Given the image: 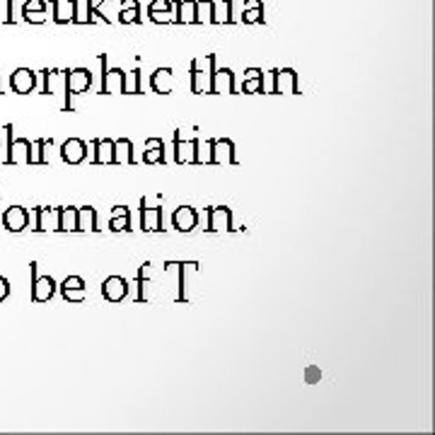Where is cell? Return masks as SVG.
<instances>
[{
    "label": "cell",
    "mask_w": 435,
    "mask_h": 435,
    "mask_svg": "<svg viewBox=\"0 0 435 435\" xmlns=\"http://www.w3.org/2000/svg\"><path fill=\"white\" fill-rule=\"evenodd\" d=\"M8 133V153H5V163L8 165H29V153H32V143L27 138H15L12 124L5 126Z\"/></svg>",
    "instance_id": "1"
},
{
    "label": "cell",
    "mask_w": 435,
    "mask_h": 435,
    "mask_svg": "<svg viewBox=\"0 0 435 435\" xmlns=\"http://www.w3.org/2000/svg\"><path fill=\"white\" fill-rule=\"evenodd\" d=\"M211 63V82H208V95H220V92H228L234 95V75L230 68H216V58L208 56Z\"/></svg>",
    "instance_id": "2"
},
{
    "label": "cell",
    "mask_w": 435,
    "mask_h": 435,
    "mask_svg": "<svg viewBox=\"0 0 435 435\" xmlns=\"http://www.w3.org/2000/svg\"><path fill=\"white\" fill-rule=\"evenodd\" d=\"M90 85H92V73L87 71V68H77V71H73L71 75L66 77V107H63V109L73 111L71 97L87 92L90 90Z\"/></svg>",
    "instance_id": "3"
},
{
    "label": "cell",
    "mask_w": 435,
    "mask_h": 435,
    "mask_svg": "<svg viewBox=\"0 0 435 435\" xmlns=\"http://www.w3.org/2000/svg\"><path fill=\"white\" fill-rule=\"evenodd\" d=\"M102 66H104V73H102V95H126V73L121 68H111L107 71V58L102 56Z\"/></svg>",
    "instance_id": "4"
},
{
    "label": "cell",
    "mask_w": 435,
    "mask_h": 435,
    "mask_svg": "<svg viewBox=\"0 0 435 435\" xmlns=\"http://www.w3.org/2000/svg\"><path fill=\"white\" fill-rule=\"evenodd\" d=\"M208 150H211V165H237V155H234V143L230 138H216L208 140Z\"/></svg>",
    "instance_id": "5"
},
{
    "label": "cell",
    "mask_w": 435,
    "mask_h": 435,
    "mask_svg": "<svg viewBox=\"0 0 435 435\" xmlns=\"http://www.w3.org/2000/svg\"><path fill=\"white\" fill-rule=\"evenodd\" d=\"M37 261L29 263V271H32V300L34 302H46L53 297V293H56V283H53L51 276H44L39 278L37 273Z\"/></svg>",
    "instance_id": "6"
},
{
    "label": "cell",
    "mask_w": 435,
    "mask_h": 435,
    "mask_svg": "<svg viewBox=\"0 0 435 435\" xmlns=\"http://www.w3.org/2000/svg\"><path fill=\"white\" fill-rule=\"evenodd\" d=\"M273 73V95H281V92H288V95H300V87H297V73L286 68V71H271Z\"/></svg>",
    "instance_id": "7"
},
{
    "label": "cell",
    "mask_w": 435,
    "mask_h": 435,
    "mask_svg": "<svg viewBox=\"0 0 435 435\" xmlns=\"http://www.w3.org/2000/svg\"><path fill=\"white\" fill-rule=\"evenodd\" d=\"M201 140L192 138V140H182L179 131L174 133V160L179 165H196V148Z\"/></svg>",
    "instance_id": "8"
},
{
    "label": "cell",
    "mask_w": 435,
    "mask_h": 435,
    "mask_svg": "<svg viewBox=\"0 0 435 435\" xmlns=\"http://www.w3.org/2000/svg\"><path fill=\"white\" fill-rule=\"evenodd\" d=\"M206 216H208V225H206L208 232H220V230L230 232V230H234L232 228V211H230V208H225V206L208 208Z\"/></svg>",
    "instance_id": "9"
},
{
    "label": "cell",
    "mask_w": 435,
    "mask_h": 435,
    "mask_svg": "<svg viewBox=\"0 0 435 435\" xmlns=\"http://www.w3.org/2000/svg\"><path fill=\"white\" fill-rule=\"evenodd\" d=\"M102 295L109 302H121L129 295V281L124 276H109L102 283Z\"/></svg>",
    "instance_id": "10"
},
{
    "label": "cell",
    "mask_w": 435,
    "mask_h": 435,
    "mask_svg": "<svg viewBox=\"0 0 435 435\" xmlns=\"http://www.w3.org/2000/svg\"><path fill=\"white\" fill-rule=\"evenodd\" d=\"M3 225H5V230H10V232H19V230H24L29 225V211L27 208H22V206L5 208Z\"/></svg>",
    "instance_id": "11"
},
{
    "label": "cell",
    "mask_w": 435,
    "mask_h": 435,
    "mask_svg": "<svg viewBox=\"0 0 435 435\" xmlns=\"http://www.w3.org/2000/svg\"><path fill=\"white\" fill-rule=\"evenodd\" d=\"M61 158H63V163H68V165H80L82 160L87 158V145H85V140H80V138H68L66 143H63V148H61Z\"/></svg>",
    "instance_id": "12"
},
{
    "label": "cell",
    "mask_w": 435,
    "mask_h": 435,
    "mask_svg": "<svg viewBox=\"0 0 435 435\" xmlns=\"http://www.w3.org/2000/svg\"><path fill=\"white\" fill-rule=\"evenodd\" d=\"M172 225L179 230V232H192L198 225V213L196 208L192 206H179L177 211L172 213Z\"/></svg>",
    "instance_id": "13"
},
{
    "label": "cell",
    "mask_w": 435,
    "mask_h": 435,
    "mask_svg": "<svg viewBox=\"0 0 435 435\" xmlns=\"http://www.w3.org/2000/svg\"><path fill=\"white\" fill-rule=\"evenodd\" d=\"M61 295L68 302H82L85 300V281L80 276H68L61 283Z\"/></svg>",
    "instance_id": "14"
},
{
    "label": "cell",
    "mask_w": 435,
    "mask_h": 435,
    "mask_svg": "<svg viewBox=\"0 0 435 435\" xmlns=\"http://www.w3.org/2000/svg\"><path fill=\"white\" fill-rule=\"evenodd\" d=\"M10 85H12V90L17 92V95H29V92L34 90V85H37V77H34V73L27 71V68H19V71H15L12 77H10Z\"/></svg>",
    "instance_id": "15"
},
{
    "label": "cell",
    "mask_w": 435,
    "mask_h": 435,
    "mask_svg": "<svg viewBox=\"0 0 435 435\" xmlns=\"http://www.w3.org/2000/svg\"><path fill=\"white\" fill-rule=\"evenodd\" d=\"M145 165H165V140L163 138H148L145 140V155H143Z\"/></svg>",
    "instance_id": "16"
},
{
    "label": "cell",
    "mask_w": 435,
    "mask_h": 435,
    "mask_svg": "<svg viewBox=\"0 0 435 435\" xmlns=\"http://www.w3.org/2000/svg\"><path fill=\"white\" fill-rule=\"evenodd\" d=\"M58 211H61V208H34V216H37L34 230H37V232L58 230Z\"/></svg>",
    "instance_id": "17"
},
{
    "label": "cell",
    "mask_w": 435,
    "mask_h": 435,
    "mask_svg": "<svg viewBox=\"0 0 435 435\" xmlns=\"http://www.w3.org/2000/svg\"><path fill=\"white\" fill-rule=\"evenodd\" d=\"M143 208H140V228L143 230H150V232H153V230H165L163 228V208H145V198L143 201Z\"/></svg>",
    "instance_id": "18"
},
{
    "label": "cell",
    "mask_w": 435,
    "mask_h": 435,
    "mask_svg": "<svg viewBox=\"0 0 435 435\" xmlns=\"http://www.w3.org/2000/svg\"><path fill=\"white\" fill-rule=\"evenodd\" d=\"M95 148V158L92 163L95 165H107V163H114V140L111 138H100L92 143Z\"/></svg>",
    "instance_id": "19"
},
{
    "label": "cell",
    "mask_w": 435,
    "mask_h": 435,
    "mask_svg": "<svg viewBox=\"0 0 435 435\" xmlns=\"http://www.w3.org/2000/svg\"><path fill=\"white\" fill-rule=\"evenodd\" d=\"M150 87H153V92H158V95H169V92H172V71H169V68L155 71L153 77H150Z\"/></svg>",
    "instance_id": "20"
},
{
    "label": "cell",
    "mask_w": 435,
    "mask_h": 435,
    "mask_svg": "<svg viewBox=\"0 0 435 435\" xmlns=\"http://www.w3.org/2000/svg\"><path fill=\"white\" fill-rule=\"evenodd\" d=\"M114 163L116 165H133V143L129 138L114 140Z\"/></svg>",
    "instance_id": "21"
},
{
    "label": "cell",
    "mask_w": 435,
    "mask_h": 435,
    "mask_svg": "<svg viewBox=\"0 0 435 435\" xmlns=\"http://www.w3.org/2000/svg\"><path fill=\"white\" fill-rule=\"evenodd\" d=\"M109 230H114V232H121V230H131V211H129V208H126V206H114Z\"/></svg>",
    "instance_id": "22"
},
{
    "label": "cell",
    "mask_w": 435,
    "mask_h": 435,
    "mask_svg": "<svg viewBox=\"0 0 435 435\" xmlns=\"http://www.w3.org/2000/svg\"><path fill=\"white\" fill-rule=\"evenodd\" d=\"M58 230L63 232H77V208H61L58 211Z\"/></svg>",
    "instance_id": "23"
},
{
    "label": "cell",
    "mask_w": 435,
    "mask_h": 435,
    "mask_svg": "<svg viewBox=\"0 0 435 435\" xmlns=\"http://www.w3.org/2000/svg\"><path fill=\"white\" fill-rule=\"evenodd\" d=\"M77 230H100L97 228V211L92 206L77 208Z\"/></svg>",
    "instance_id": "24"
},
{
    "label": "cell",
    "mask_w": 435,
    "mask_h": 435,
    "mask_svg": "<svg viewBox=\"0 0 435 435\" xmlns=\"http://www.w3.org/2000/svg\"><path fill=\"white\" fill-rule=\"evenodd\" d=\"M242 90L247 92V95H254V92H259V90L263 92V77H261V71H257V68H249V71H247V80H244Z\"/></svg>",
    "instance_id": "25"
},
{
    "label": "cell",
    "mask_w": 435,
    "mask_h": 435,
    "mask_svg": "<svg viewBox=\"0 0 435 435\" xmlns=\"http://www.w3.org/2000/svg\"><path fill=\"white\" fill-rule=\"evenodd\" d=\"M51 145V138H41L37 143H32V153H29V165H44L46 163V155H44V148Z\"/></svg>",
    "instance_id": "26"
},
{
    "label": "cell",
    "mask_w": 435,
    "mask_h": 435,
    "mask_svg": "<svg viewBox=\"0 0 435 435\" xmlns=\"http://www.w3.org/2000/svg\"><path fill=\"white\" fill-rule=\"evenodd\" d=\"M8 295H10V281L5 276H0V302L8 300Z\"/></svg>",
    "instance_id": "27"
},
{
    "label": "cell",
    "mask_w": 435,
    "mask_h": 435,
    "mask_svg": "<svg viewBox=\"0 0 435 435\" xmlns=\"http://www.w3.org/2000/svg\"><path fill=\"white\" fill-rule=\"evenodd\" d=\"M305 378H307V382H310V385H315L317 380L322 378V373H320V370L315 368V365H312V368H307V375H305Z\"/></svg>",
    "instance_id": "28"
},
{
    "label": "cell",
    "mask_w": 435,
    "mask_h": 435,
    "mask_svg": "<svg viewBox=\"0 0 435 435\" xmlns=\"http://www.w3.org/2000/svg\"><path fill=\"white\" fill-rule=\"evenodd\" d=\"M0 163H5V155H3V145H0Z\"/></svg>",
    "instance_id": "29"
}]
</instances>
